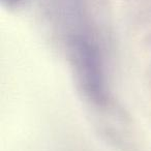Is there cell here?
I'll return each mask as SVG.
<instances>
[{
	"label": "cell",
	"instance_id": "6da1fadb",
	"mask_svg": "<svg viewBox=\"0 0 151 151\" xmlns=\"http://www.w3.org/2000/svg\"><path fill=\"white\" fill-rule=\"evenodd\" d=\"M69 60L84 96L92 104L104 107L108 103L104 65L97 47L84 37H75L69 42Z\"/></svg>",
	"mask_w": 151,
	"mask_h": 151
},
{
	"label": "cell",
	"instance_id": "7a4b0ae2",
	"mask_svg": "<svg viewBox=\"0 0 151 151\" xmlns=\"http://www.w3.org/2000/svg\"><path fill=\"white\" fill-rule=\"evenodd\" d=\"M2 2L9 9H18L25 2V0H2Z\"/></svg>",
	"mask_w": 151,
	"mask_h": 151
}]
</instances>
